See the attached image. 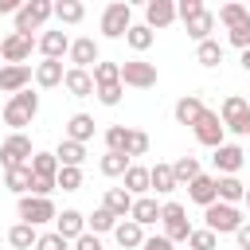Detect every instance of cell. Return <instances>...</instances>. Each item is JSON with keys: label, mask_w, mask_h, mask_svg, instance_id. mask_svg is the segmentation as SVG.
<instances>
[{"label": "cell", "mask_w": 250, "mask_h": 250, "mask_svg": "<svg viewBox=\"0 0 250 250\" xmlns=\"http://www.w3.org/2000/svg\"><path fill=\"white\" fill-rule=\"evenodd\" d=\"M8 242H12L16 250H31V246L39 242V234H35V227H27V223H16V227L8 230Z\"/></svg>", "instance_id": "74e56055"}, {"label": "cell", "mask_w": 250, "mask_h": 250, "mask_svg": "<svg viewBox=\"0 0 250 250\" xmlns=\"http://www.w3.org/2000/svg\"><path fill=\"white\" fill-rule=\"evenodd\" d=\"M113 238H117V250H137L145 246V227H137L133 219H121L113 227Z\"/></svg>", "instance_id": "ffe728a7"}, {"label": "cell", "mask_w": 250, "mask_h": 250, "mask_svg": "<svg viewBox=\"0 0 250 250\" xmlns=\"http://www.w3.org/2000/svg\"><path fill=\"white\" fill-rule=\"evenodd\" d=\"M121 86H133V90H148V86H156V62H145V59H129V62H121Z\"/></svg>", "instance_id": "9c48e42d"}, {"label": "cell", "mask_w": 250, "mask_h": 250, "mask_svg": "<svg viewBox=\"0 0 250 250\" xmlns=\"http://www.w3.org/2000/svg\"><path fill=\"white\" fill-rule=\"evenodd\" d=\"M62 86H66L70 98H94V78H90V70H74V66H66Z\"/></svg>", "instance_id": "d6986e66"}, {"label": "cell", "mask_w": 250, "mask_h": 250, "mask_svg": "<svg viewBox=\"0 0 250 250\" xmlns=\"http://www.w3.org/2000/svg\"><path fill=\"white\" fill-rule=\"evenodd\" d=\"M121 152L133 160V156H145L148 152V133H141V129H125V145H121Z\"/></svg>", "instance_id": "d590c367"}, {"label": "cell", "mask_w": 250, "mask_h": 250, "mask_svg": "<svg viewBox=\"0 0 250 250\" xmlns=\"http://www.w3.org/2000/svg\"><path fill=\"white\" fill-rule=\"evenodd\" d=\"M234 238H238V246H242V250H250V223H242V227L234 230Z\"/></svg>", "instance_id": "db71d44e"}, {"label": "cell", "mask_w": 250, "mask_h": 250, "mask_svg": "<svg viewBox=\"0 0 250 250\" xmlns=\"http://www.w3.org/2000/svg\"><path fill=\"white\" fill-rule=\"evenodd\" d=\"M20 12V0H0V16H16Z\"/></svg>", "instance_id": "11a10c76"}, {"label": "cell", "mask_w": 250, "mask_h": 250, "mask_svg": "<svg viewBox=\"0 0 250 250\" xmlns=\"http://www.w3.org/2000/svg\"><path fill=\"white\" fill-rule=\"evenodd\" d=\"M74 250H102V242H98V234H82V238H74Z\"/></svg>", "instance_id": "816d5d0a"}, {"label": "cell", "mask_w": 250, "mask_h": 250, "mask_svg": "<svg viewBox=\"0 0 250 250\" xmlns=\"http://www.w3.org/2000/svg\"><path fill=\"white\" fill-rule=\"evenodd\" d=\"M35 47H39V55H43V59L62 62V55L70 51V35H66V31H43V35L35 39Z\"/></svg>", "instance_id": "9a60e30c"}, {"label": "cell", "mask_w": 250, "mask_h": 250, "mask_svg": "<svg viewBox=\"0 0 250 250\" xmlns=\"http://www.w3.org/2000/svg\"><path fill=\"white\" fill-rule=\"evenodd\" d=\"M125 43H129L137 55H141V51H148V47H152V27H145V23H133V27L125 31Z\"/></svg>", "instance_id": "ab89813d"}, {"label": "cell", "mask_w": 250, "mask_h": 250, "mask_svg": "<svg viewBox=\"0 0 250 250\" xmlns=\"http://www.w3.org/2000/svg\"><path fill=\"white\" fill-rule=\"evenodd\" d=\"M31 51H35V35H20V31H12L8 39H0V59H4L8 66H20L23 59H31Z\"/></svg>", "instance_id": "8fae6325"}, {"label": "cell", "mask_w": 250, "mask_h": 250, "mask_svg": "<svg viewBox=\"0 0 250 250\" xmlns=\"http://www.w3.org/2000/svg\"><path fill=\"white\" fill-rule=\"evenodd\" d=\"M203 223H207V230L211 234H234L238 227H242V211L238 207H230V203H211V207H203Z\"/></svg>", "instance_id": "3957f363"}, {"label": "cell", "mask_w": 250, "mask_h": 250, "mask_svg": "<svg viewBox=\"0 0 250 250\" xmlns=\"http://www.w3.org/2000/svg\"><path fill=\"white\" fill-rule=\"evenodd\" d=\"M172 176H176V188H180V184H191V180L199 176V160H195V156H180V160L172 164Z\"/></svg>", "instance_id": "60d3db41"}, {"label": "cell", "mask_w": 250, "mask_h": 250, "mask_svg": "<svg viewBox=\"0 0 250 250\" xmlns=\"http://www.w3.org/2000/svg\"><path fill=\"white\" fill-rule=\"evenodd\" d=\"M129 27H133V8H129L125 0L105 4V12H102V35H105V39H125Z\"/></svg>", "instance_id": "8992f818"}, {"label": "cell", "mask_w": 250, "mask_h": 250, "mask_svg": "<svg viewBox=\"0 0 250 250\" xmlns=\"http://www.w3.org/2000/svg\"><path fill=\"white\" fill-rule=\"evenodd\" d=\"M31 152H35V148H31V137H27V133H12V137L0 145V164H4V172H8V168L27 164V160H31Z\"/></svg>", "instance_id": "30bf717a"}, {"label": "cell", "mask_w": 250, "mask_h": 250, "mask_svg": "<svg viewBox=\"0 0 250 250\" xmlns=\"http://www.w3.org/2000/svg\"><path fill=\"white\" fill-rule=\"evenodd\" d=\"M215 184H219V176H207V172H199V176L188 184V199H191V203H199V207H211V203L219 199Z\"/></svg>", "instance_id": "e0dca14e"}, {"label": "cell", "mask_w": 250, "mask_h": 250, "mask_svg": "<svg viewBox=\"0 0 250 250\" xmlns=\"http://www.w3.org/2000/svg\"><path fill=\"white\" fill-rule=\"evenodd\" d=\"M160 223H164V238L176 246V242H188V234H191V223H188V211H184V203H176V199H168V203H160Z\"/></svg>", "instance_id": "277c9868"}, {"label": "cell", "mask_w": 250, "mask_h": 250, "mask_svg": "<svg viewBox=\"0 0 250 250\" xmlns=\"http://www.w3.org/2000/svg\"><path fill=\"white\" fill-rule=\"evenodd\" d=\"M129 219H133L137 227H152V223H160V203H156L152 195H141V199H133Z\"/></svg>", "instance_id": "603a6c76"}, {"label": "cell", "mask_w": 250, "mask_h": 250, "mask_svg": "<svg viewBox=\"0 0 250 250\" xmlns=\"http://www.w3.org/2000/svg\"><path fill=\"white\" fill-rule=\"evenodd\" d=\"M242 203H246V207H250V188H246V195H242Z\"/></svg>", "instance_id": "9f6ffc18"}, {"label": "cell", "mask_w": 250, "mask_h": 250, "mask_svg": "<svg viewBox=\"0 0 250 250\" xmlns=\"http://www.w3.org/2000/svg\"><path fill=\"white\" fill-rule=\"evenodd\" d=\"M35 250H70V242H66L62 234H55V230H47V234H39V242H35Z\"/></svg>", "instance_id": "c3c4849f"}, {"label": "cell", "mask_w": 250, "mask_h": 250, "mask_svg": "<svg viewBox=\"0 0 250 250\" xmlns=\"http://www.w3.org/2000/svg\"><path fill=\"white\" fill-rule=\"evenodd\" d=\"M246 105H250V98H246Z\"/></svg>", "instance_id": "6f0895ef"}, {"label": "cell", "mask_w": 250, "mask_h": 250, "mask_svg": "<svg viewBox=\"0 0 250 250\" xmlns=\"http://www.w3.org/2000/svg\"><path fill=\"white\" fill-rule=\"evenodd\" d=\"M176 23V4L172 0H148L145 4V27H168Z\"/></svg>", "instance_id": "ac0fdd59"}, {"label": "cell", "mask_w": 250, "mask_h": 250, "mask_svg": "<svg viewBox=\"0 0 250 250\" xmlns=\"http://www.w3.org/2000/svg\"><path fill=\"white\" fill-rule=\"evenodd\" d=\"M121 145H125V125H109L105 129V152H121Z\"/></svg>", "instance_id": "7dc6e473"}, {"label": "cell", "mask_w": 250, "mask_h": 250, "mask_svg": "<svg viewBox=\"0 0 250 250\" xmlns=\"http://www.w3.org/2000/svg\"><path fill=\"white\" fill-rule=\"evenodd\" d=\"M199 12H203V0H180V4H176V20H184V23H188L191 16H199Z\"/></svg>", "instance_id": "681fc988"}, {"label": "cell", "mask_w": 250, "mask_h": 250, "mask_svg": "<svg viewBox=\"0 0 250 250\" xmlns=\"http://www.w3.org/2000/svg\"><path fill=\"white\" fill-rule=\"evenodd\" d=\"M215 191H219V203H230V207H238V203H242V195H246V184H242L238 176H219Z\"/></svg>", "instance_id": "4316f807"}, {"label": "cell", "mask_w": 250, "mask_h": 250, "mask_svg": "<svg viewBox=\"0 0 250 250\" xmlns=\"http://www.w3.org/2000/svg\"><path fill=\"white\" fill-rule=\"evenodd\" d=\"M102 207H105L113 219H129V211H133V195H129L125 188H105V199H102Z\"/></svg>", "instance_id": "7402d4cb"}, {"label": "cell", "mask_w": 250, "mask_h": 250, "mask_svg": "<svg viewBox=\"0 0 250 250\" xmlns=\"http://www.w3.org/2000/svg\"><path fill=\"white\" fill-rule=\"evenodd\" d=\"M191 133H195V141H199V145H207L211 152H215L219 145H227V141H223V137H227V129H223V121H219V113H215V109H203V113H199V121L191 125Z\"/></svg>", "instance_id": "ba28073f"}, {"label": "cell", "mask_w": 250, "mask_h": 250, "mask_svg": "<svg viewBox=\"0 0 250 250\" xmlns=\"http://www.w3.org/2000/svg\"><path fill=\"white\" fill-rule=\"evenodd\" d=\"M141 250H176V246H172L164 234H152V238H145V246H141Z\"/></svg>", "instance_id": "f5cc1de1"}, {"label": "cell", "mask_w": 250, "mask_h": 250, "mask_svg": "<svg viewBox=\"0 0 250 250\" xmlns=\"http://www.w3.org/2000/svg\"><path fill=\"white\" fill-rule=\"evenodd\" d=\"M4 188L16 191V195H27V191H31V168H27V164L8 168V172H4Z\"/></svg>", "instance_id": "1f68e13d"}, {"label": "cell", "mask_w": 250, "mask_h": 250, "mask_svg": "<svg viewBox=\"0 0 250 250\" xmlns=\"http://www.w3.org/2000/svg\"><path fill=\"white\" fill-rule=\"evenodd\" d=\"M211 160H215V172H223V176H238V168L246 164V152H242L238 145H219Z\"/></svg>", "instance_id": "2e32d148"}, {"label": "cell", "mask_w": 250, "mask_h": 250, "mask_svg": "<svg viewBox=\"0 0 250 250\" xmlns=\"http://www.w3.org/2000/svg\"><path fill=\"white\" fill-rule=\"evenodd\" d=\"M227 39H230V47L250 51V20H242L238 27H230V31H227Z\"/></svg>", "instance_id": "f6af8a7d"}, {"label": "cell", "mask_w": 250, "mask_h": 250, "mask_svg": "<svg viewBox=\"0 0 250 250\" xmlns=\"http://www.w3.org/2000/svg\"><path fill=\"white\" fill-rule=\"evenodd\" d=\"M55 16H59V23H82L86 4H82V0H59V4H55Z\"/></svg>", "instance_id": "e575fe53"}, {"label": "cell", "mask_w": 250, "mask_h": 250, "mask_svg": "<svg viewBox=\"0 0 250 250\" xmlns=\"http://www.w3.org/2000/svg\"><path fill=\"white\" fill-rule=\"evenodd\" d=\"M51 191H55V180H47V176H31V191H27V195L51 199Z\"/></svg>", "instance_id": "f907efd6"}, {"label": "cell", "mask_w": 250, "mask_h": 250, "mask_svg": "<svg viewBox=\"0 0 250 250\" xmlns=\"http://www.w3.org/2000/svg\"><path fill=\"white\" fill-rule=\"evenodd\" d=\"M31 86V66L27 62H20V66H0V94H20V90H27Z\"/></svg>", "instance_id": "5bb4252c"}, {"label": "cell", "mask_w": 250, "mask_h": 250, "mask_svg": "<svg viewBox=\"0 0 250 250\" xmlns=\"http://www.w3.org/2000/svg\"><path fill=\"white\" fill-rule=\"evenodd\" d=\"M35 113H39V94L20 90V94H12L8 105H4V125H12V133H23V125H31Z\"/></svg>", "instance_id": "6da1fadb"}, {"label": "cell", "mask_w": 250, "mask_h": 250, "mask_svg": "<svg viewBox=\"0 0 250 250\" xmlns=\"http://www.w3.org/2000/svg\"><path fill=\"white\" fill-rule=\"evenodd\" d=\"M27 168H31V176H47V180L59 176V160H55V152H31Z\"/></svg>", "instance_id": "d6a6232c"}, {"label": "cell", "mask_w": 250, "mask_h": 250, "mask_svg": "<svg viewBox=\"0 0 250 250\" xmlns=\"http://www.w3.org/2000/svg\"><path fill=\"white\" fill-rule=\"evenodd\" d=\"M125 191H129L133 199L148 195V168H141V164H129V168H125Z\"/></svg>", "instance_id": "f1b7e54d"}, {"label": "cell", "mask_w": 250, "mask_h": 250, "mask_svg": "<svg viewBox=\"0 0 250 250\" xmlns=\"http://www.w3.org/2000/svg\"><path fill=\"white\" fill-rule=\"evenodd\" d=\"M203 109H207V105L199 102V94H184V98L176 102V121H180V125H195Z\"/></svg>", "instance_id": "83f0119b"}, {"label": "cell", "mask_w": 250, "mask_h": 250, "mask_svg": "<svg viewBox=\"0 0 250 250\" xmlns=\"http://www.w3.org/2000/svg\"><path fill=\"white\" fill-rule=\"evenodd\" d=\"M55 160H59V168H82V160H86V145H74V141H59V148H55Z\"/></svg>", "instance_id": "d4e9b609"}, {"label": "cell", "mask_w": 250, "mask_h": 250, "mask_svg": "<svg viewBox=\"0 0 250 250\" xmlns=\"http://www.w3.org/2000/svg\"><path fill=\"white\" fill-rule=\"evenodd\" d=\"M215 246H219V234H211L207 227H199V230L188 234V250H215Z\"/></svg>", "instance_id": "7bdbcfd3"}, {"label": "cell", "mask_w": 250, "mask_h": 250, "mask_svg": "<svg viewBox=\"0 0 250 250\" xmlns=\"http://www.w3.org/2000/svg\"><path fill=\"white\" fill-rule=\"evenodd\" d=\"M20 223H27V227H43V223H55V203L51 199H39V195H20Z\"/></svg>", "instance_id": "52a82bcc"}, {"label": "cell", "mask_w": 250, "mask_h": 250, "mask_svg": "<svg viewBox=\"0 0 250 250\" xmlns=\"http://www.w3.org/2000/svg\"><path fill=\"white\" fill-rule=\"evenodd\" d=\"M66 141H74V145L94 141V117H90V113H74V117L66 121Z\"/></svg>", "instance_id": "cb8c5ba5"}, {"label": "cell", "mask_w": 250, "mask_h": 250, "mask_svg": "<svg viewBox=\"0 0 250 250\" xmlns=\"http://www.w3.org/2000/svg\"><path fill=\"white\" fill-rule=\"evenodd\" d=\"M184 27H188V35H191L195 43H203V39H211V31H215V16L203 8V12H199V16H191Z\"/></svg>", "instance_id": "f546056e"}, {"label": "cell", "mask_w": 250, "mask_h": 250, "mask_svg": "<svg viewBox=\"0 0 250 250\" xmlns=\"http://www.w3.org/2000/svg\"><path fill=\"white\" fill-rule=\"evenodd\" d=\"M195 62H199V66H219V62H223V43H219V39H203V43L195 47Z\"/></svg>", "instance_id": "836d02e7"}, {"label": "cell", "mask_w": 250, "mask_h": 250, "mask_svg": "<svg viewBox=\"0 0 250 250\" xmlns=\"http://www.w3.org/2000/svg\"><path fill=\"white\" fill-rule=\"evenodd\" d=\"M117 223H121V219H113V215H109L105 207H98V211H94V215L86 219V230H90V234H105V230H113Z\"/></svg>", "instance_id": "b9f144b4"}, {"label": "cell", "mask_w": 250, "mask_h": 250, "mask_svg": "<svg viewBox=\"0 0 250 250\" xmlns=\"http://www.w3.org/2000/svg\"><path fill=\"white\" fill-rule=\"evenodd\" d=\"M51 16H55V4H51V0H27V4H20V12H16V31H20V35H31V31H39Z\"/></svg>", "instance_id": "5b68a950"}, {"label": "cell", "mask_w": 250, "mask_h": 250, "mask_svg": "<svg viewBox=\"0 0 250 250\" xmlns=\"http://www.w3.org/2000/svg\"><path fill=\"white\" fill-rule=\"evenodd\" d=\"M219 121H223V129H227V133H234V137H250V105H246V98H242V94L223 98Z\"/></svg>", "instance_id": "7a4b0ae2"}, {"label": "cell", "mask_w": 250, "mask_h": 250, "mask_svg": "<svg viewBox=\"0 0 250 250\" xmlns=\"http://www.w3.org/2000/svg\"><path fill=\"white\" fill-rule=\"evenodd\" d=\"M242 20H250V8H246V4H223V8H219V23H223L227 31L238 27Z\"/></svg>", "instance_id": "f35d334b"}, {"label": "cell", "mask_w": 250, "mask_h": 250, "mask_svg": "<svg viewBox=\"0 0 250 250\" xmlns=\"http://www.w3.org/2000/svg\"><path fill=\"white\" fill-rule=\"evenodd\" d=\"M55 188H62V191H78V188H82V168H59Z\"/></svg>", "instance_id": "ee69618b"}, {"label": "cell", "mask_w": 250, "mask_h": 250, "mask_svg": "<svg viewBox=\"0 0 250 250\" xmlns=\"http://www.w3.org/2000/svg\"><path fill=\"white\" fill-rule=\"evenodd\" d=\"M133 160L129 156H121V152H105L102 160H98V168H102V176H109V180H117V176H125V168H129Z\"/></svg>", "instance_id": "8d00e7d4"}, {"label": "cell", "mask_w": 250, "mask_h": 250, "mask_svg": "<svg viewBox=\"0 0 250 250\" xmlns=\"http://www.w3.org/2000/svg\"><path fill=\"white\" fill-rule=\"evenodd\" d=\"M55 234H62L66 242L82 238V234H86V215H82V211H74V207L59 211V215H55Z\"/></svg>", "instance_id": "4fadbf2b"}, {"label": "cell", "mask_w": 250, "mask_h": 250, "mask_svg": "<svg viewBox=\"0 0 250 250\" xmlns=\"http://www.w3.org/2000/svg\"><path fill=\"white\" fill-rule=\"evenodd\" d=\"M94 94H98V102H102V105H117V102H121V94H125V86H121V82H113V86H98Z\"/></svg>", "instance_id": "bcb514c9"}, {"label": "cell", "mask_w": 250, "mask_h": 250, "mask_svg": "<svg viewBox=\"0 0 250 250\" xmlns=\"http://www.w3.org/2000/svg\"><path fill=\"white\" fill-rule=\"evenodd\" d=\"M62 62H55V59H43V62H35V70H31V78H35V86H43V90H51V86H62Z\"/></svg>", "instance_id": "44dd1931"}, {"label": "cell", "mask_w": 250, "mask_h": 250, "mask_svg": "<svg viewBox=\"0 0 250 250\" xmlns=\"http://www.w3.org/2000/svg\"><path fill=\"white\" fill-rule=\"evenodd\" d=\"M70 66L74 70H90L94 62H98V43H94V35H82V39H70Z\"/></svg>", "instance_id": "7c38bea8"}, {"label": "cell", "mask_w": 250, "mask_h": 250, "mask_svg": "<svg viewBox=\"0 0 250 250\" xmlns=\"http://www.w3.org/2000/svg\"><path fill=\"white\" fill-rule=\"evenodd\" d=\"M148 191H156V195H168V191H176L172 164H152V168H148Z\"/></svg>", "instance_id": "484cf974"}, {"label": "cell", "mask_w": 250, "mask_h": 250, "mask_svg": "<svg viewBox=\"0 0 250 250\" xmlns=\"http://www.w3.org/2000/svg\"><path fill=\"white\" fill-rule=\"evenodd\" d=\"M90 78H94V90H98V86H113V82H121V62H105V59H98L94 70H90Z\"/></svg>", "instance_id": "4dcf8cb0"}]
</instances>
